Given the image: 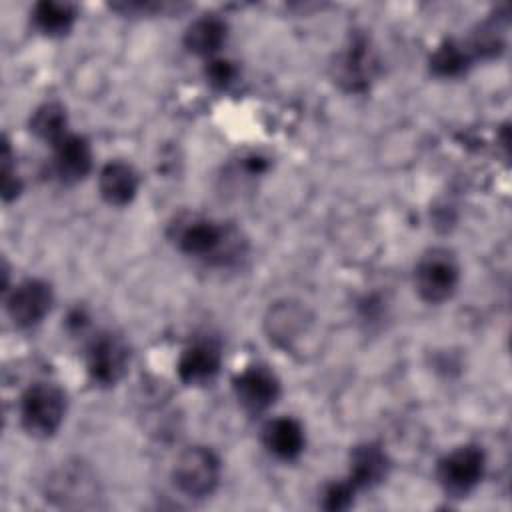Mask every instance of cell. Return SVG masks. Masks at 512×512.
<instances>
[{"label":"cell","mask_w":512,"mask_h":512,"mask_svg":"<svg viewBox=\"0 0 512 512\" xmlns=\"http://www.w3.org/2000/svg\"><path fill=\"white\" fill-rule=\"evenodd\" d=\"M46 494L60 506L84 508L98 498V486L88 466L80 462H66L50 476Z\"/></svg>","instance_id":"5b68a950"},{"label":"cell","mask_w":512,"mask_h":512,"mask_svg":"<svg viewBox=\"0 0 512 512\" xmlns=\"http://www.w3.org/2000/svg\"><path fill=\"white\" fill-rule=\"evenodd\" d=\"M138 174L136 170L122 160L106 162L98 172V190L100 196L110 206H126L134 200L138 192Z\"/></svg>","instance_id":"9a60e30c"},{"label":"cell","mask_w":512,"mask_h":512,"mask_svg":"<svg viewBox=\"0 0 512 512\" xmlns=\"http://www.w3.org/2000/svg\"><path fill=\"white\" fill-rule=\"evenodd\" d=\"M266 334L268 338L282 348L292 346L310 326V316L308 310L292 300L276 302L264 320Z\"/></svg>","instance_id":"7c38bea8"},{"label":"cell","mask_w":512,"mask_h":512,"mask_svg":"<svg viewBox=\"0 0 512 512\" xmlns=\"http://www.w3.org/2000/svg\"><path fill=\"white\" fill-rule=\"evenodd\" d=\"M262 444L278 460H296L304 452L306 434L296 418L278 416L264 424Z\"/></svg>","instance_id":"5bb4252c"},{"label":"cell","mask_w":512,"mask_h":512,"mask_svg":"<svg viewBox=\"0 0 512 512\" xmlns=\"http://www.w3.org/2000/svg\"><path fill=\"white\" fill-rule=\"evenodd\" d=\"M222 366V352L210 340H198L182 350L176 372L178 378L188 386L206 384L216 378Z\"/></svg>","instance_id":"8fae6325"},{"label":"cell","mask_w":512,"mask_h":512,"mask_svg":"<svg viewBox=\"0 0 512 512\" xmlns=\"http://www.w3.org/2000/svg\"><path fill=\"white\" fill-rule=\"evenodd\" d=\"M430 72L440 78H456L462 76L472 64V52L466 44L456 40H444L430 54Z\"/></svg>","instance_id":"ac0fdd59"},{"label":"cell","mask_w":512,"mask_h":512,"mask_svg":"<svg viewBox=\"0 0 512 512\" xmlns=\"http://www.w3.org/2000/svg\"><path fill=\"white\" fill-rule=\"evenodd\" d=\"M20 422L36 438H50L66 416V394L52 382H36L20 396Z\"/></svg>","instance_id":"6da1fadb"},{"label":"cell","mask_w":512,"mask_h":512,"mask_svg":"<svg viewBox=\"0 0 512 512\" xmlns=\"http://www.w3.org/2000/svg\"><path fill=\"white\" fill-rule=\"evenodd\" d=\"M354 494H356V486L348 478L346 480H338V482H330L322 490L320 506L324 510H330V512L348 510L354 504Z\"/></svg>","instance_id":"44dd1931"},{"label":"cell","mask_w":512,"mask_h":512,"mask_svg":"<svg viewBox=\"0 0 512 512\" xmlns=\"http://www.w3.org/2000/svg\"><path fill=\"white\" fill-rule=\"evenodd\" d=\"M178 248L194 258H210L222 252L226 244V230L208 218L186 220L176 232Z\"/></svg>","instance_id":"30bf717a"},{"label":"cell","mask_w":512,"mask_h":512,"mask_svg":"<svg viewBox=\"0 0 512 512\" xmlns=\"http://www.w3.org/2000/svg\"><path fill=\"white\" fill-rule=\"evenodd\" d=\"M30 130L52 146L68 134L66 108L60 102H46L30 116Z\"/></svg>","instance_id":"ffe728a7"},{"label":"cell","mask_w":512,"mask_h":512,"mask_svg":"<svg viewBox=\"0 0 512 512\" xmlns=\"http://www.w3.org/2000/svg\"><path fill=\"white\" fill-rule=\"evenodd\" d=\"M34 26L46 36H64L76 20V8L70 2L42 0L32 8Z\"/></svg>","instance_id":"e0dca14e"},{"label":"cell","mask_w":512,"mask_h":512,"mask_svg":"<svg viewBox=\"0 0 512 512\" xmlns=\"http://www.w3.org/2000/svg\"><path fill=\"white\" fill-rule=\"evenodd\" d=\"M130 352L126 342L114 334H100L86 350V370L100 386H114L128 370Z\"/></svg>","instance_id":"8992f818"},{"label":"cell","mask_w":512,"mask_h":512,"mask_svg":"<svg viewBox=\"0 0 512 512\" xmlns=\"http://www.w3.org/2000/svg\"><path fill=\"white\" fill-rule=\"evenodd\" d=\"M486 470V454L476 444H464L438 460L436 478L442 490L452 498L468 496L482 480Z\"/></svg>","instance_id":"277c9868"},{"label":"cell","mask_w":512,"mask_h":512,"mask_svg":"<svg viewBox=\"0 0 512 512\" xmlns=\"http://www.w3.org/2000/svg\"><path fill=\"white\" fill-rule=\"evenodd\" d=\"M204 74H206V80L216 86V88H228L234 80H236V66L234 62L226 60V58H212L208 60L206 68H204Z\"/></svg>","instance_id":"7402d4cb"},{"label":"cell","mask_w":512,"mask_h":512,"mask_svg":"<svg viewBox=\"0 0 512 512\" xmlns=\"http://www.w3.org/2000/svg\"><path fill=\"white\" fill-rule=\"evenodd\" d=\"M52 170L60 182L74 184L88 176L92 170V148L82 134L68 132L54 146Z\"/></svg>","instance_id":"9c48e42d"},{"label":"cell","mask_w":512,"mask_h":512,"mask_svg":"<svg viewBox=\"0 0 512 512\" xmlns=\"http://www.w3.org/2000/svg\"><path fill=\"white\" fill-rule=\"evenodd\" d=\"M54 302V294L48 282L28 278L18 282L6 296V312L10 320L20 328H32L44 320Z\"/></svg>","instance_id":"52a82bcc"},{"label":"cell","mask_w":512,"mask_h":512,"mask_svg":"<svg viewBox=\"0 0 512 512\" xmlns=\"http://www.w3.org/2000/svg\"><path fill=\"white\" fill-rule=\"evenodd\" d=\"M228 36L226 22L216 14H202L192 20L184 32V44L190 52L212 56L222 48Z\"/></svg>","instance_id":"2e32d148"},{"label":"cell","mask_w":512,"mask_h":512,"mask_svg":"<svg viewBox=\"0 0 512 512\" xmlns=\"http://www.w3.org/2000/svg\"><path fill=\"white\" fill-rule=\"evenodd\" d=\"M388 470L390 460L380 444L364 442L352 448L348 480L356 486V490L378 486L388 476Z\"/></svg>","instance_id":"4fadbf2b"},{"label":"cell","mask_w":512,"mask_h":512,"mask_svg":"<svg viewBox=\"0 0 512 512\" xmlns=\"http://www.w3.org/2000/svg\"><path fill=\"white\" fill-rule=\"evenodd\" d=\"M232 390L238 404L246 412L260 414L266 412L278 400L280 380L268 366L252 364L234 376Z\"/></svg>","instance_id":"ba28073f"},{"label":"cell","mask_w":512,"mask_h":512,"mask_svg":"<svg viewBox=\"0 0 512 512\" xmlns=\"http://www.w3.org/2000/svg\"><path fill=\"white\" fill-rule=\"evenodd\" d=\"M366 48L368 46L364 40H354L352 46L340 58L338 76H340V82L348 86V90H362L368 86L372 60Z\"/></svg>","instance_id":"d6986e66"},{"label":"cell","mask_w":512,"mask_h":512,"mask_svg":"<svg viewBox=\"0 0 512 512\" xmlns=\"http://www.w3.org/2000/svg\"><path fill=\"white\" fill-rule=\"evenodd\" d=\"M220 472L222 464L214 450L190 446L176 458L172 478L176 488L188 498H206L218 488Z\"/></svg>","instance_id":"3957f363"},{"label":"cell","mask_w":512,"mask_h":512,"mask_svg":"<svg viewBox=\"0 0 512 512\" xmlns=\"http://www.w3.org/2000/svg\"><path fill=\"white\" fill-rule=\"evenodd\" d=\"M460 282V266L456 256L446 248L424 252L414 268V286L418 296L428 304L448 300Z\"/></svg>","instance_id":"7a4b0ae2"}]
</instances>
